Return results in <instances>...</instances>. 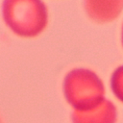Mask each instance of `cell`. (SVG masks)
<instances>
[{"label": "cell", "mask_w": 123, "mask_h": 123, "mask_svg": "<svg viewBox=\"0 0 123 123\" xmlns=\"http://www.w3.org/2000/svg\"><path fill=\"white\" fill-rule=\"evenodd\" d=\"M1 15L7 28L20 37L40 35L48 23V11L42 0H3Z\"/></svg>", "instance_id": "1"}, {"label": "cell", "mask_w": 123, "mask_h": 123, "mask_svg": "<svg viewBox=\"0 0 123 123\" xmlns=\"http://www.w3.org/2000/svg\"><path fill=\"white\" fill-rule=\"evenodd\" d=\"M63 94L75 111H89L104 100L105 88L96 73L86 68H76L67 73L63 81Z\"/></svg>", "instance_id": "2"}, {"label": "cell", "mask_w": 123, "mask_h": 123, "mask_svg": "<svg viewBox=\"0 0 123 123\" xmlns=\"http://www.w3.org/2000/svg\"><path fill=\"white\" fill-rule=\"evenodd\" d=\"M85 10L90 19L98 23L114 20L123 10V0H85Z\"/></svg>", "instance_id": "3"}, {"label": "cell", "mask_w": 123, "mask_h": 123, "mask_svg": "<svg viewBox=\"0 0 123 123\" xmlns=\"http://www.w3.org/2000/svg\"><path fill=\"white\" fill-rule=\"evenodd\" d=\"M116 118V108L109 100H104L95 109L72 113V123H115Z\"/></svg>", "instance_id": "4"}, {"label": "cell", "mask_w": 123, "mask_h": 123, "mask_svg": "<svg viewBox=\"0 0 123 123\" xmlns=\"http://www.w3.org/2000/svg\"><path fill=\"white\" fill-rule=\"evenodd\" d=\"M111 86L116 98L123 102V65L116 68L112 73L111 79Z\"/></svg>", "instance_id": "5"}, {"label": "cell", "mask_w": 123, "mask_h": 123, "mask_svg": "<svg viewBox=\"0 0 123 123\" xmlns=\"http://www.w3.org/2000/svg\"><path fill=\"white\" fill-rule=\"evenodd\" d=\"M122 44H123V26H122Z\"/></svg>", "instance_id": "6"}, {"label": "cell", "mask_w": 123, "mask_h": 123, "mask_svg": "<svg viewBox=\"0 0 123 123\" xmlns=\"http://www.w3.org/2000/svg\"><path fill=\"white\" fill-rule=\"evenodd\" d=\"M0 123H2V121H1V118H0Z\"/></svg>", "instance_id": "7"}]
</instances>
